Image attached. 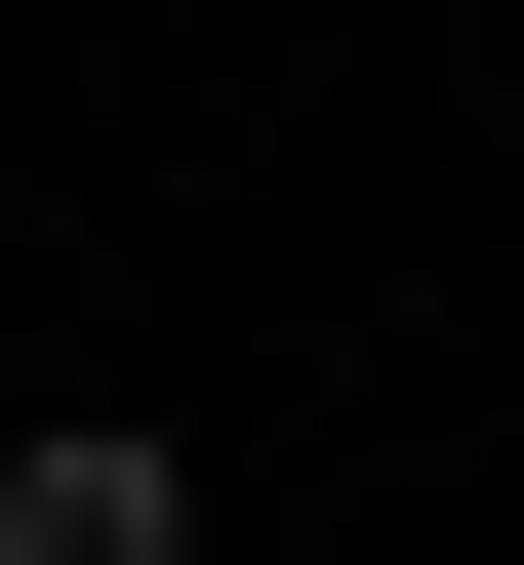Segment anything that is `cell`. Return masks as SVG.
Instances as JSON below:
<instances>
[{
  "mask_svg": "<svg viewBox=\"0 0 524 565\" xmlns=\"http://www.w3.org/2000/svg\"><path fill=\"white\" fill-rule=\"evenodd\" d=\"M0 565H202V445L162 404H41V445H0Z\"/></svg>",
  "mask_w": 524,
  "mask_h": 565,
  "instance_id": "1",
  "label": "cell"
}]
</instances>
